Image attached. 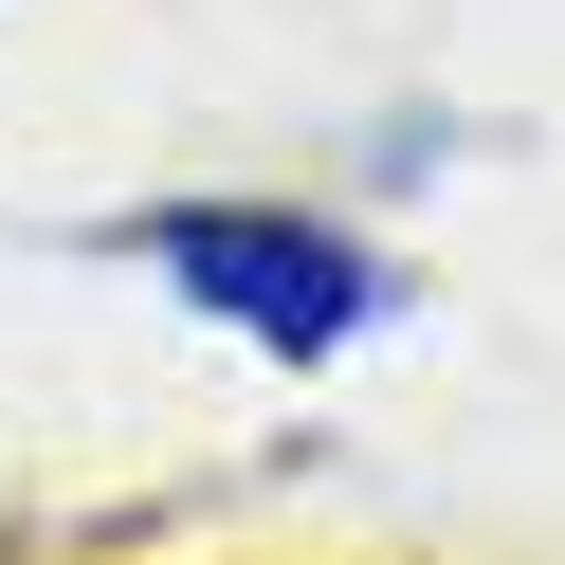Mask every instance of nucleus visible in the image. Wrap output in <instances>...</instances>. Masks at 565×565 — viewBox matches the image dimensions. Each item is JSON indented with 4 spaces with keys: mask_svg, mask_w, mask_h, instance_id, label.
I'll return each instance as SVG.
<instances>
[{
    "mask_svg": "<svg viewBox=\"0 0 565 565\" xmlns=\"http://www.w3.org/2000/svg\"><path fill=\"white\" fill-rule=\"evenodd\" d=\"M164 274H183L201 310H237L256 347H347V329H383V274L347 256L329 220H256V201H183V220H164Z\"/></svg>",
    "mask_w": 565,
    "mask_h": 565,
    "instance_id": "1",
    "label": "nucleus"
}]
</instances>
